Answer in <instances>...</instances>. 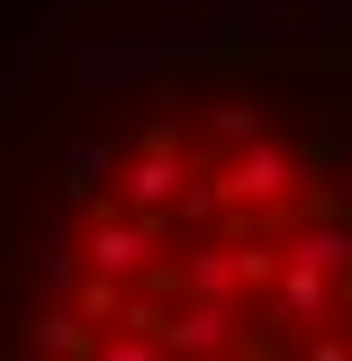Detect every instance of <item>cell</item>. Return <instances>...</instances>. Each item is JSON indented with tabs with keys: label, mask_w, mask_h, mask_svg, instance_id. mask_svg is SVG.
Returning <instances> with one entry per match:
<instances>
[{
	"label": "cell",
	"mask_w": 352,
	"mask_h": 361,
	"mask_svg": "<svg viewBox=\"0 0 352 361\" xmlns=\"http://www.w3.org/2000/svg\"><path fill=\"white\" fill-rule=\"evenodd\" d=\"M145 262H154V217H99V226H90V271L135 280Z\"/></svg>",
	"instance_id": "1"
},
{
	"label": "cell",
	"mask_w": 352,
	"mask_h": 361,
	"mask_svg": "<svg viewBox=\"0 0 352 361\" xmlns=\"http://www.w3.org/2000/svg\"><path fill=\"white\" fill-rule=\"evenodd\" d=\"M289 190H298V163L280 145H244L235 172H226V199H289Z\"/></svg>",
	"instance_id": "2"
},
{
	"label": "cell",
	"mask_w": 352,
	"mask_h": 361,
	"mask_svg": "<svg viewBox=\"0 0 352 361\" xmlns=\"http://www.w3.org/2000/svg\"><path fill=\"white\" fill-rule=\"evenodd\" d=\"M172 190H181V163H172V135L154 127V135H145V154L127 163V199H135V208H163Z\"/></svg>",
	"instance_id": "3"
},
{
	"label": "cell",
	"mask_w": 352,
	"mask_h": 361,
	"mask_svg": "<svg viewBox=\"0 0 352 361\" xmlns=\"http://www.w3.org/2000/svg\"><path fill=\"white\" fill-rule=\"evenodd\" d=\"M145 334H163L172 353H226V298H199L190 316H172V325H145Z\"/></svg>",
	"instance_id": "4"
},
{
	"label": "cell",
	"mask_w": 352,
	"mask_h": 361,
	"mask_svg": "<svg viewBox=\"0 0 352 361\" xmlns=\"http://www.w3.org/2000/svg\"><path fill=\"white\" fill-rule=\"evenodd\" d=\"M289 262H316V271H352V226H316V235H289Z\"/></svg>",
	"instance_id": "5"
},
{
	"label": "cell",
	"mask_w": 352,
	"mask_h": 361,
	"mask_svg": "<svg viewBox=\"0 0 352 361\" xmlns=\"http://www.w3.org/2000/svg\"><path fill=\"white\" fill-rule=\"evenodd\" d=\"M118 307H127V289H118V280L99 271V280H90V289H82V316H90V325H109V316H118Z\"/></svg>",
	"instance_id": "6"
},
{
	"label": "cell",
	"mask_w": 352,
	"mask_h": 361,
	"mask_svg": "<svg viewBox=\"0 0 352 361\" xmlns=\"http://www.w3.org/2000/svg\"><path fill=\"white\" fill-rule=\"evenodd\" d=\"M99 361H163V334H118V343H99Z\"/></svg>",
	"instance_id": "7"
},
{
	"label": "cell",
	"mask_w": 352,
	"mask_h": 361,
	"mask_svg": "<svg viewBox=\"0 0 352 361\" xmlns=\"http://www.w3.org/2000/svg\"><path fill=\"white\" fill-rule=\"evenodd\" d=\"M217 135H226V145H253V135H262V118H253V109H226Z\"/></svg>",
	"instance_id": "8"
},
{
	"label": "cell",
	"mask_w": 352,
	"mask_h": 361,
	"mask_svg": "<svg viewBox=\"0 0 352 361\" xmlns=\"http://www.w3.org/2000/svg\"><path fill=\"white\" fill-rule=\"evenodd\" d=\"M316 361H352V343H334V334H325V343H316Z\"/></svg>",
	"instance_id": "9"
}]
</instances>
